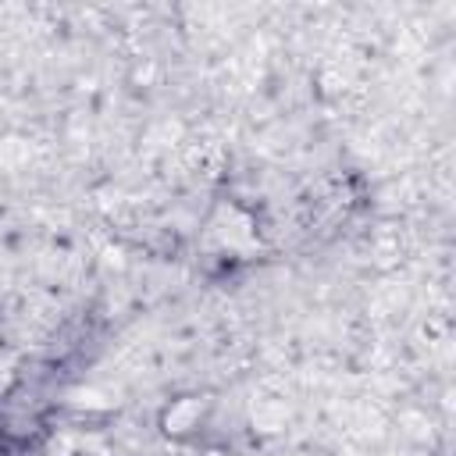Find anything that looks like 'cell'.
Instances as JSON below:
<instances>
[{
    "instance_id": "6da1fadb",
    "label": "cell",
    "mask_w": 456,
    "mask_h": 456,
    "mask_svg": "<svg viewBox=\"0 0 456 456\" xmlns=\"http://www.w3.org/2000/svg\"><path fill=\"white\" fill-rule=\"evenodd\" d=\"M203 413H207V403H203V399L182 395V399H175V403L164 410L160 428H164L171 438H185V435H192V431L203 424Z\"/></svg>"
}]
</instances>
